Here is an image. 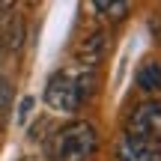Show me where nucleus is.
<instances>
[{"label": "nucleus", "instance_id": "9b49d317", "mask_svg": "<svg viewBox=\"0 0 161 161\" xmlns=\"http://www.w3.org/2000/svg\"><path fill=\"white\" fill-rule=\"evenodd\" d=\"M30 110H33V98H24V102H21V110H18V119H27V114H30Z\"/></svg>", "mask_w": 161, "mask_h": 161}, {"label": "nucleus", "instance_id": "7ed1b4c3", "mask_svg": "<svg viewBox=\"0 0 161 161\" xmlns=\"http://www.w3.org/2000/svg\"><path fill=\"white\" fill-rule=\"evenodd\" d=\"M125 134L131 137H155L161 140V98L137 104L125 119Z\"/></svg>", "mask_w": 161, "mask_h": 161}, {"label": "nucleus", "instance_id": "0eeeda50", "mask_svg": "<svg viewBox=\"0 0 161 161\" xmlns=\"http://www.w3.org/2000/svg\"><path fill=\"white\" fill-rule=\"evenodd\" d=\"M92 9L102 12L108 21H122V18L131 12V3H125V0H96Z\"/></svg>", "mask_w": 161, "mask_h": 161}, {"label": "nucleus", "instance_id": "f03ea898", "mask_svg": "<svg viewBox=\"0 0 161 161\" xmlns=\"http://www.w3.org/2000/svg\"><path fill=\"white\" fill-rule=\"evenodd\" d=\"M45 102L51 104L54 110H63V114H72V110L80 108V96H78V84L72 72H54L48 78L45 86Z\"/></svg>", "mask_w": 161, "mask_h": 161}, {"label": "nucleus", "instance_id": "39448f33", "mask_svg": "<svg viewBox=\"0 0 161 161\" xmlns=\"http://www.w3.org/2000/svg\"><path fill=\"white\" fill-rule=\"evenodd\" d=\"M137 90L149 92V96H161V60H143L137 66V75H134Z\"/></svg>", "mask_w": 161, "mask_h": 161}, {"label": "nucleus", "instance_id": "423d86ee", "mask_svg": "<svg viewBox=\"0 0 161 161\" xmlns=\"http://www.w3.org/2000/svg\"><path fill=\"white\" fill-rule=\"evenodd\" d=\"M75 54H78L80 66L96 69V63L102 60V54H104V33H102V30H96V33H90L86 39H80V45H78Z\"/></svg>", "mask_w": 161, "mask_h": 161}, {"label": "nucleus", "instance_id": "f257e3e1", "mask_svg": "<svg viewBox=\"0 0 161 161\" xmlns=\"http://www.w3.org/2000/svg\"><path fill=\"white\" fill-rule=\"evenodd\" d=\"M98 146V134L90 122L75 119L69 125L57 128L48 140V155L54 161H86Z\"/></svg>", "mask_w": 161, "mask_h": 161}, {"label": "nucleus", "instance_id": "1a4fd4ad", "mask_svg": "<svg viewBox=\"0 0 161 161\" xmlns=\"http://www.w3.org/2000/svg\"><path fill=\"white\" fill-rule=\"evenodd\" d=\"M9 102H12V86H9V80H3V78H0V122L6 119Z\"/></svg>", "mask_w": 161, "mask_h": 161}, {"label": "nucleus", "instance_id": "9d476101", "mask_svg": "<svg viewBox=\"0 0 161 161\" xmlns=\"http://www.w3.org/2000/svg\"><path fill=\"white\" fill-rule=\"evenodd\" d=\"M9 15H12V3H0V36H3V27L9 21Z\"/></svg>", "mask_w": 161, "mask_h": 161}, {"label": "nucleus", "instance_id": "20e7f679", "mask_svg": "<svg viewBox=\"0 0 161 161\" xmlns=\"http://www.w3.org/2000/svg\"><path fill=\"white\" fill-rule=\"evenodd\" d=\"M116 161H161V140L122 134L116 146Z\"/></svg>", "mask_w": 161, "mask_h": 161}, {"label": "nucleus", "instance_id": "6e6552de", "mask_svg": "<svg viewBox=\"0 0 161 161\" xmlns=\"http://www.w3.org/2000/svg\"><path fill=\"white\" fill-rule=\"evenodd\" d=\"M21 39H24V21H21V15H15L12 12L9 15V21H6V27H3V36H0V42H3L6 48H21Z\"/></svg>", "mask_w": 161, "mask_h": 161}]
</instances>
